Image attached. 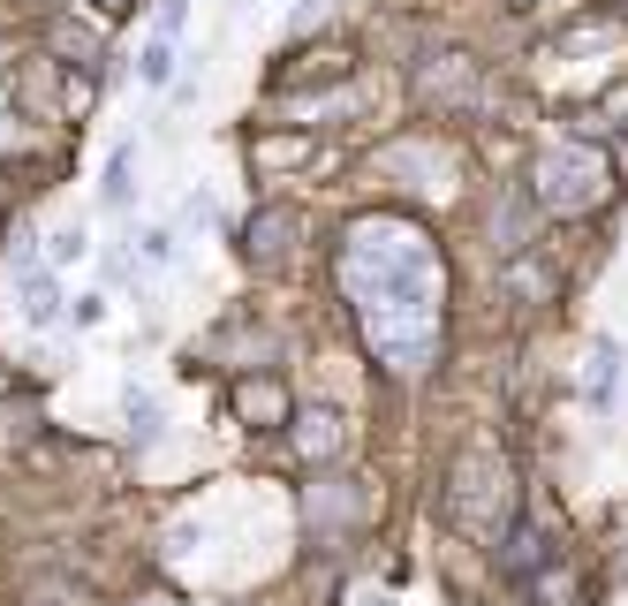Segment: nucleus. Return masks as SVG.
Here are the masks:
<instances>
[{
    "label": "nucleus",
    "instance_id": "dca6fc26",
    "mask_svg": "<svg viewBox=\"0 0 628 606\" xmlns=\"http://www.w3.org/2000/svg\"><path fill=\"white\" fill-rule=\"evenodd\" d=\"M129 168H136V152L122 144V152H114V168H107V198H114V205L129 198Z\"/></svg>",
    "mask_w": 628,
    "mask_h": 606
},
{
    "label": "nucleus",
    "instance_id": "2eb2a0df",
    "mask_svg": "<svg viewBox=\"0 0 628 606\" xmlns=\"http://www.w3.org/2000/svg\"><path fill=\"white\" fill-rule=\"evenodd\" d=\"M311 152V137H281V144H251V160H265V168H281V160H303Z\"/></svg>",
    "mask_w": 628,
    "mask_h": 606
},
{
    "label": "nucleus",
    "instance_id": "a211bd4d",
    "mask_svg": "<svg viewBox=\"0 0 628 606\" xmlns=\"http://www.w3.org/2000/svg\"><path fill=\"white\" fill-rule=\"evenodd\" d=\"M507 8H515V16H530V8H553V0H507Z\"/></svg>",
    "mask_w": 628,
    "mask_h": 606
},
{
    "label": "nucleus",
    "instance_id": "f257e3e1",
    "mask_svg": "<svg viewBox=\"0 0 628 606\" xmlns=\"http://www.w3.org/2000/svg\"><path fill=\"white\" fill-rule=\"evenodd\" d=\"M334 273H341V296H348L378 364L394 380L432 372L439 334H447V265H439V251H432V235L417 220H402V213L348 220Z\"/></svg>",
    "mask_w": 628,
    "mask_h": 606
},
{
    "label": "nucleus",
    "instance_id": "20e7f679",
    "mask_svg": "<svg viewBox=\"0 0 628 606\" xmlns=\"http://www.w3.org/2000/svg\"><path fill=\"white\" fill-rule=\"evenodd\" d=\"M417 107L424 114H469V107H485V69L469 53H432L417 69Z\"/></svg>",
    "mask_w": 628,
    "mask_h": 606
},
{
    "label": "nucleus",
    "instance_id": "6e6552de",
    "mask_svg": "<svg viewBox=\"0 0 628 606\" xmlns=\"http://www.w3.org/2000/svg\"><path fill=\"white\" fill-rule=\"evenodd\" d=\"M493 554H500V568L515 576V584H530V576L545 568V538L530 531V523H515V531H507V538L493 546Z\"/></svg>",
    "mask_w": 628,
    "mask_h": 606
},
{
    "label": "nucleus",
    "instance_id": "0eeeda50",
    "mask_svg": "<svg viewBox=\"0 0 628 606\" xmlns=\"http://www.w3.org/2000/svg\"><path fill=\"white\" fill-rule=\"evenodd\" d=\"M311 523L318 531H348V523H364V508H372V493H364V477H348V471H334V477H318L311 485Z\"/></svg>",
    "mask_w": 628,
    "mask_h": 606
},
{
    "label": "nucleus",
    "instance_id": "f3484780",
    "mask_svg": "<svg viewBox=\"0 0 628 606\" xmlns=\"http://www.w3.org/2000/svg\"><path fill=\"white\" fill-rule=\"evenodd\" d=\"M91 8H99V16H129V0H91Z\"/></svg>",
    "mask_w": 628,
    "mask_h": 606
},
{
    "label": "nucleus",
    "instance_id": "423d86ee",
    "mask_svg": "<svg viewBox=\"0 0 628 606\" xmlns=\"http://www.w3.org/2000/svg\"><path fill=\"white\" fill-rule=\"evenodd\" d=\"M295 243H303V213H295V205H257V213L243 220V259H251L257 273H281V265L295 259Z\"/></svg>",
    "mask_w": 628,
    "mask_h": 606
},
{
    "label": "nucleus",
    "instance_id": "9b49d317",
    "mask_svg": "<svg viewBox=\"0 0 628 606\" xmlns=\"http://www.w3.org/2000/svg\"><path fill=\"white\" fill-rule=\"evenodd\" d=\"M136 77H144V84H168V77H174V39H152V46H144Z\"/></svg>",
    "mask_w": 628,
    "mask_h": 606
},
{
    "label": "nucleus",
    "instance_id": "f8f14e48",
    "mask_svg": "<svg viewBox=\"0 0 628 606\" xmlns=\"http://www.w3.org/2000/svg\"><path fill=\"white\" fill-rule=\"evenodd\" d=\"M23 319H31V326L53 319V289H45V273H23Z\"/></svg>",
    "mask_w": 628,
    "mask_h": 606
},
{
    "label": "nucleus",
    "instance_id": "aec40b11",
    "mask_svg": "<svg viewBox=\"0 0 628 606\" xmlns=\"http://www.w3.org/2000/svg\"><path fill=\"white\" fill-rule=\"evenodd\" d=\"M0 394H8V380H0Z\"/></svg>",
    "mask_w": 628,
    "mask_h": 606
},
{
    "label": "nucleus",
    "instance_id": "7ed1b4c3",
    "mask_svg": "<svg viewBox=\"0 0 628 606\" xmlns=\"http://www.w3.org/2000/svg\"><path fill=\"white\" fill-rule=\"evenodd\" d=\"M606 190H614V160L590 152V144H553V152H538V168H530V198L560 220L598 213Z\"/></svg>",
    "mask_w": 628,
    "mask_h": 606
},
{
    "label": "nucleus",
    "instance_id": "4468645a",
    "mask_svg": "<svg viewBox=\"0 0 628 606\" xmlns=\"http://www.w3.org/2000/svg\"><path fill=\"white\" fill-rule=\"evenodd\" d=\"M606 387H614V342L590 349V402H606Z\"/></svg>",
    "mask_w": 628,
    "mask_h": 606
},
{
    "label": "nucleus",
    "instance_id": "ddd939ff",
    "mask_svg": "<svg viewBox=\"0 0 628 606\" xmlns=\"http://www.w3.org/2000/svg\"><path fill=\"white\" fill-rule=\"evenodd\" d=\"M53 46H61V53H77V61H99V39L77 31V23H53Z\"/></svg>",
    "mask_w": 628,
    "mask_h": 606
},
{
    "label": "nucleus",
    "instance_id": "1a4fd4ad",
    "mask_svg": "<svg viewBox=\"0 0 628 606\" xmlns=\"http://www.w3.org/2000/svg\"><path fill=\"white\" fill-rule=\"evenodd\" d=\"M295 447H303L311 463L341 455V417H334V410H318V417H295Z\"/></svg>",
    "mask_w": 628,
    "mask_h": 606
},
{
    "label": "nucleus",
    "instance_id": "39448f33",
    "mask_svg": "<svg viewBox=\"0 0 628 606\" xmlns=\"http://www.w3.org/2000/svg\"><path fill=\"white\" fill-rule=\"evenodd\" d=\"M227 410H235L243 433H288L295 425V394L273 372H235L227 380Z\"/></svg>",
    "mask_w": 628,
    "mask_h": 606
},
{
    "label": "nucleus",
    "instance_id": "6ab92c4d",
    "mask_svg": "<svg viewBox=\"0 0 628 606\" xmlns=\"http://www.w3.org/2000/svg\"><path fill=\"white\" fill-rule=\"evenodd\" d=\"M614 168H621V182H628V137H621V152H614Z\"/></svg>",
    "mask_w": 628,
    "mask_h": 606
},
{
    "label": "nucleus",
    "instance_id": "f03ea898",
    "mask_svg": "<svg viewBox=\"0 0 628 606\" xmlns=\"http://www.w3.org/2000/svg\"><path fill=\"white\" fill-rule=\"evenodd\" d=\"M439 516L455 523L462 538H477V546H500L507 531L523 523V508H515V471H507V455L493 440H477V447L455 455L447 493H439Z\"/></svg>",
    "mask_w": 628,
    "mask_h": 606
},
{
    "label": "nucleus",
    "instance_id": "9d476101",
    "mask_svg": "<svg viewBox=\"0 0 628 606\" xmlns=\"http://www.w3.org/2000/svg\"><path fill=\"white\" fill-rule=\"evenodd\" d=\"M23 606H99V599H91L77 576H39V584L23 592Z\"/></svg>",
    "mask_w": 628,
    "mask_h": 606
}]
</instances>
